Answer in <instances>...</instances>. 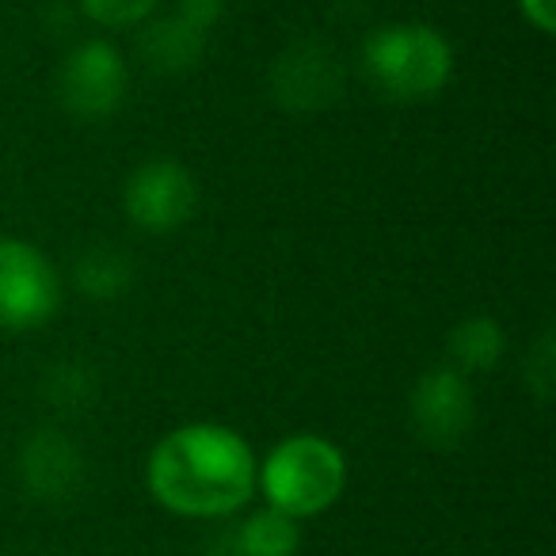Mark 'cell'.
Instances as JSON below:
<instances>
[{
	"mask_svg": "<svg viewBox=\"0 0 556 556\" xmlns=\"http://www.w3.org/2000/svg\"><path fill=\"white\" fill-rule=\"evenodd\" d=\"M343 92V65L325 42H290L270 65V96L287 111H325Z\"/></svg>",
	"mask_w": 556,
	"mask_h": 556,
	"instance_id": "cell-8",
	"label": "cell"
},
{
	"mask_svg": "<svg viewBox=\"0 0 556 556\" xmlns=\"http://www.w3.org/2000/svg\"><path fill=\"white\" fill-rule=\"evenodd\" d=\"M73 287L92 302H118L134 287V260L115 244H92L73 263Z\"/></svg>",
	"mask_w": 556,
	"mask_h": 556,
	"instance_id": "cell-12",
	"label": "cell"
},
{
	"mask_svg": "<svg viewBox=\"0 0 556 556\" xmlns=\"http://www.w3.org/2000/svg\"><path fill=\"white\" fill-rule=\"evenodd\" d=\"M503 351H507V332L495 317H469L450 332L446 355L457 374H488L500 366Z\"/></svg>",
	"mask_w": 556,
	"mask_h": 556,
	"instance_id": "cell-13",
	"label": "cell"
},
{
	"mask_svg": "<svg viewBox=\"0 0 556 556\" xmlns=\"http://www.w3.org/2000/svg\"><path fill=\"white\" fill-rule=\"evenodd\" d=\"M556 355H553V336H541L538 348L526 355V386H530V393L538 396L541 404L553 396V381H556Z\"/></svg>",
	"mask_w": 556,
	"mask_h": 556,
	"instance_id": "cell-16",
	"label": "cell"
},
{
	"mask_svg": "<svg viewBox=\"0 0 556 556\" xmlns=\"http://www.w3.org/2000/svg\"><path fill=\"white\" fill-rule=\"evenodd\" d=\"M222 9H225V0H179V12L202 27H214V20L222 16Z\"/></svg>",
	"mask_w": 556,
	"mask_h": 556,
	"instance_id": "cell-18",
	"label": "cell"
},
{
	"mask_svg": "<svg viewBox=\"0 0 556 556\" xmlns=\"http://www.w3.org/2000/svg\"><path fill=\"white\" fill-rule=\"evenodd\" d=\"M518 12L538 35L556 31V0H518Z\"/></svg>",
	"mask_w": 556,
	"mask_h": 556,
	"instance_id": "cell-17",
	"label": "cell"
},
{
	"mask_svg": "<svg viewBox=\"0 0 556 556\" xmlns=\"http://www.w3.org/2000/svg\"><path fill=\"white\" fill-rule=\"evenodd\" d=\"M363 73L386 100H434L454 77V47L431 24H386L366 35Z\"/></svg>",
	"mask_w": 556,
	"mask_h": 556,
	"instance_id": "cell-3",
	"label": "cell"
},
{
	"mask_svg": "<svg viewBox=\"0 0 556 556\" xmlns=\"http://www.w3.org/2000/svg\"><path fill=\"white\" fill-rule=\"evenodd\" d=\"M20 484L39 503H70L85 484V454L58 427H39L16 454Z\"/></svg>",
	"mask_w": 556,
	"mask_h": 556,
	"instance_id": "cell-9",
	"label": "cell"
},
{
	"mask_svg": "<svg viewBox=\"0 0 556 556\" xmlns=\"http://www.w3.org/2000/svg\"><path fill=\"white\" fill-rule=\"evenodd\" d=\"M408 416L416 434L434 450H454L469 439L472 419H477V396L465 374L450 363L431 366L419 374L408 396Z\"/></svg>",
	"mask_w": 556,
	"mask_h": 556,
	"instance_id": "cell-7",
	"label": "cell"
},
{
	"mask_svg": "<svg viewBox=\"0 0 556 556\" xmlns=\"http://www.w3.org/2000/svg\"><path fill=\"white\" fill-rule=\"evenodd\" d=\"M96 370L88 363H80V358H62V363H54L47 370V378H42V396L50 401V408L58 412H80L92 404L96 396Z\"/></svg>",
	"mask_w": 556,
	"mask_h": 556,
	"instance_id": "cell-14",
	"label": "cell"
},
{
	"mask_svg": "<svg viewBox=\"0 0 556 556\" xmlns=\"http://www.w3.org/2000/svg\"><path fill=\"white\" fill-rule=\"evenodd\" d=\"M225 545H229L225 556H298L302 526H298V518L282 515V510L263 507L240 518L229 530V538H225Z\"/></svg>",
	"mask_w": 556,
	"mask_h": 556,
	"instance_id": "cell-11",
	"label": "cell"
},
{
	"mask_svg": "<svg viewBox=\"0 0 556 556\" xmlns=\"http://www.w3.org/2000/svg\"><path fill=\"white\" fill-rule=\"evenodd\" d=\"M206 31L210 27L187 20L184 12H176L168 20H156L141 35V58L156 73H187L199 65L202 47H206Z\"/></svg>",
	"mask_w": 556,
	"mask_h": 556,
	"instance_id": "cell-10",
	"label": "cell"
},
{
	"mask_svg": "<svg viewBox=\"0 0 556 556\" xmlns=\"http://www.w3.org/2000/svg\"><path fill=\"white\" fill-rule=\"evenodd\" d=\"M80 12L100 27H134L161 4V0H77Z\"/></svg>",
	"mask_w": 556,
	"mask_h": 556,
	"instance_id": "cell-15",
	"label": "cell"
},
{
	"mask_svg": "<svg viewBox=\"0 0 556 556\" xmlns=\"http://www.w3.org/2000/svg\"><path fill=\"white\" fill-rule=\"evenodd\" d=\"M126 88H130L126 58L108 39L77 42L58 65V103L65 115L80 118V123H100V118L115 115L126 100Z\"/></svg>",
	"mask_w": 556,
	"mask_h": 556,
	"instance_id": "cell-5",
	"label": "cell"
},
{
	"mask_svg": "<svg viewBox=\"0 0 556 556\" xmlns=\"http://www.w3.org/2000/svg\"><path fill=\"white\" fill-rule=\"evenodd\" d=\"M62 305V275L39 244L0 237V328L35 332Z\"/></svg>",
	"mask_w": 556,
	"mask_h": 556,
	"instance_id": "cell-4",
	"label": "cell"
},
{
	"mask_svg": "<svg viewBox=\"0 0 556 556\" xmlns=\"http://www.w3.org/2000/svg\"><path fill=\"white\" fill-rule=\"evenodd\" d=\"M123 210L141 232L184 229L199 210V184L172 156H153L126 176Z\"/></svg>",
	"mask_w": 556,
	"mask_h": 556,
	"instance_id": "cell-6",
	"label": "cell"
},
{
	"mask_svg": "<svg viewBox=\"0 0 556 556\" xmlns=\"http://www.w3.org/2000/svg\"><path fill=\"white\" fill-rule=\"evenodd\" d=\"M260 457L225 424H184L168 431L146 462V488L156 507L179 518H232L255 495Z\"/></svg>",
	"mask_w": 556,
	"mask_h": 556,
	"instance_id": "cell-1",
	"label": "cell"
},
{
	"mask_svg": "<svg viewBox=\"0 0 556 556\" xmlns=\"http://www.w3.org/2000/svg\"><path fill=\"white\" fill-rule=\"evenodd\" d=\"M348 488V457L320 434H290L255 465V492L290 518H317Z\"/></svg>",
	"mask_w": 556,
	"mask_h": 556,
	"instance_id": "cell-2",
	"label": "cell"
}]
</instances>
